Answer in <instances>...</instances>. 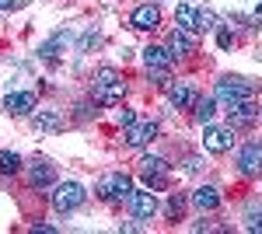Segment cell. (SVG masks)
I'll list each match as a JSON object with an SVG mask.
<instances>
[{
    "label": "cell",
    "mask_w": 262,
    "mask_h": 234,
    "mask_svg": "<svg viewBox=\"0 0 262 234\" xmlns=\"http://www.w3.org/2000/svg\"><path fill=\"white\" fill-rule=\"evenodd\" d=\"M122 98H126V80L116 67H101L98 74H95V101L98 105H119Z\"/></svg>",
    "instance_id": "6da1fadb"
},
{
    "label": "cell",
    "mask_w": 262,
    "mask_h": 234,
    "mask_svg": "<svg viewBox=\"0 0 262 234\" xmlns=\"http://www.w3.org/2000/svg\"><path fill=\"white\" fill-rule=\"evenodd\" d=\"M143 56V67H147V74L154 84H168V70H171V53H168V46H147L140 49Z\"/></svg>",
    "instance_id": "7a4b0ae2"
},
{
    "label": "cell",
    "mask_w": 262,
    "mask_h": 234,
    "mask_svg": "<svg viewBox=\"0 0 262 234\" xmlns=\"http://www.w3.org/2000/svg\"><path fill=\"white\" fill-rule=\"evenodd\" d=\"M213 95H217V101H224V105H238V101H248V98H252V84H248L245 77L227 74V77L217 80Z\"/></svg>",
    "instance_id": "3957f363"
},
{
    "label": "cell",
    "mask_w": 262,
    "mask_h": 234,
    "mask_svg": "<svg viewBox=\"0 0 262 234\" xmlns=\"http://www.w3.org/2000/svg\"><path fill=\"white\" fill-rule=\"evenodd\" d=\"M133 193V178L122 175V172H112V175L98 178V185H95V196L105 199V203H112V199H129Z\"/></svg>",
    "instance_id": "277c9868"
},
{
    "label": "cell",
    "mask_w": 262,
    "mask_h": 234,
    "mask_svg": "<svg viewBox=\"0 0 262 234\" xmlns=\"http://www.w3.org/2000/svg\"><path fill=\"white\" fill-rule=\"evenodd\" d=\"M88 193H84L81 182H56L53 185V206H56V214H70V210H77Z\"/></svg>",
    "instance_id": "5b68a950"
},
{
    "label": "cell",
    "mask_w": 262,
    "mask_h": 234,
    "mask_svg": "<svg viewBox=\"0 0 262 234\" xmlns=\"http://www.w3.org/2000/svg\"><path fill=\"white\" fill-rule=\"evenodd\" d=\"M231 147H234V126H213V122L203 126V151L227 154Z\"/></svg>",
    "instance_id": "8992f818"
},
{
    "label": "cell",
    "mask_w": 262,
    "mask_h": 234,
    "mask_svg": "<svg viewBox=\"0 0 262 234\" xmlns=\"http://www.w3.org/2000/svg\"><path fill=\"white\" fill-rule=\"evenodd\" d=\"M234 164H238V172H242L245 178L262 175V140H248V143H242Z\"/></svg>",
    "instance_id": "52a82bcc"
},
{
    "label": "cell",
    "mask_w": 262,
    "mask_h": 234,
    "mask_svg": "<svg viewBox=\"0 0 262 234\" xmlns=\"http://www.w3.org/2000/svg\"><path fill=\"white\" fill-rule=\"evenodd\" d=\"M158 133H161V130H158L154 119H137L133 126H126L122 137H126V147H147V143L158 140Z\"/></svg>",
    "instance_id": "ba28073f"
},
{
    "label": "cell",
    "mask_w": 262,
    "mask_h": 234,
    "mask_svg": "<svg viewBox=\"0 0 262 234\" xmlns=\"http://www.w3.org/2000/svg\"><path fill=\"white\" fill-rule=\"evenodd\" d=\"M129 214H133V220H150L158 214V196L147 193V189H133L129 193Z\"/></svg>",
    "instance_id": "9c48e42d"
},
{
    "label": "cell",
    "mask_w": 262,
    "mask_h": 234,
    "mask_svg": "<svg viewBox=\"0 0 262 234\" xmlns=\"http://www.w3.org/2000/svg\"><path fill=\"white\" fill-rule=\"evenodd\" d=\"M35 109H39L35 91H11V95L4 98V112L7 116H32Z\"/></svg>",
    "instance_id": "30bf717a"
},
{
    "label": "cell",
    "mask_w": 262,
    "mask_h": 234,
    "mask_svg": "<svg viewBox=\"0 0 262 234\" xmlns=\"http://www.w3.org/2000/svg\"><path fill=\"white\" fill-rule=\"evenodd\" d=\"M164 172H168L164 157H158V154H143L140 157V175L147 178L150 189H161V185H164Z\"/></svg>",
    "instance_id": "8fae6325"
},
{
    "label": "cell",
    "mask_w": 262,
    "mask_h": 234,
    "mask_svg": "<svg viewBox=\"0 0 262 234\" xmlns=\"http://www.w3.org/2000/svg\"><path fill=\"white\" fill-rule=\"evenodd\" d=\"M129 25H133L137 32H154V28L161 25V11H158V4H140V7L129 14Z\"/></svg>",
    "instance_id": "7c38bea8"
},
{
    "label": "cell",
    "mask_w": 262,
    "mask_h": 234,
    "mask_svg": "<svg viewBox=\"0 0 262 234\" xmlns=\"http://www.w3.org/2000/svg\"><path fill=\"white\" fill-rule=\"evenodd\" d=\"M168 53H171V59H185L196 53V39H192V32H182V28H175L171 35H168Z\"/></svg>",
    "instance_id": "4fadbf2b"
},
{
    "label": "cell",
    "mask_w": 262,
    "mask_h": 234,
    "mask_svg": "<svg viewBox=\"0 0 262 234\" xmlns=\"http://www.w3.org/2000/svg\"><path fill=\"white\" fill-rule=\"evenodd\" d=\"M168 101H171L175 109H196L200 95H196V88H192L189 80H179V84L168 88Z\"/></svg>",
    "instance_id": "5bb4252c"
},
{
    "label": "cell",
    "mask_w": 262,
    "mask_h": 234,
    "mask_svg": "<svg viewBox=\"0 0 262 234\" xmlns=\"http://www.w3.org/2000/svg\"><path fill=\"white\" fill-rule=\"evenodd\" d=\"M227 112H231V126H252L262 109L248 98V101H238V105H227Z\"/></svg>",
    "instance_id": "9a60e30c"
},
{
    "label": "cell",
    "mask_w": 262,
    "mask_h": 234,
    "mask_svg": "<svg viewBox=\"0 0 262 234\" xmlns=\"http://www.w3.org/2000/svg\"><path fill=\"white\" fill-rule=\"evenodd\" d=\"M63 126V119H60V112H53V109H35L32 112V130L35 133H56Z\"/></svg>",
    "instance_id": "2e32d148"
},
{
    "label": "cell",
    "mask_w": 262,
    "mask_h": 234,
    "mask_svg": "<svg viewBox=\"0 0 262 234\" xmlns=\"http://www.w3.org/2000/svg\"><path fill=\"white\" fill-rule=\"evenodd\" d=\"M192 206L203 210V214H206V210H217V206H221V189H217V185H200V189L192 193Z\"/></svg>",
    "instance_id": "e0dca14e"
},
{
    "label": "cell",
    "mask_w": 262,
    "mask_h": 234,
    "mask_svg": "<svg viewBox=\"0 0 262 234\" xmlns=\"http://www.w3.org/2000/svg\"><path fill=\"white\" fill-rule=\"evenodd\" d=\"M28 178H32V185H35V189L56 185V172H53V164H49V161H32V168H28Z\"/></svg>",
    "instance_id": "ac0fdd59"
},
{
    "label": "cell",
    "mask_w": 262,
    "mask_h": 234,
    "mask_svg": "<svg viewBox=\"0 0 262 234\" xmlns=\"http://www.w3.org/2000/svg\"><path fill=\"white\" fill-rule=\"evenodd\" d=\"M67 46H70V32H56V35H49V39H46V42L39 46V56L53 63V59L60 56V53L67 49Z\"/></svg>",
    "instance_id": "d6986e66"
},
{
    "label": "cell",
    "mask_w": 262,
    "mask_h": 234,
    "mask_svg": "<svg viewBox=\"0 0 262 234\" xmlns=\"http://www.w3.org/2000/svg\"><path fill=\"white\" fill-rule=\"evenodd\" d=\"M196 18H200V11L192 4H179L175 7V21H179L182 32H196Z\"/></svg>",
    "instance_id": "ffe728a7"
},
{
    "label": "cell",
    "mask_w": 262,
    "mask_h": 234,
    "mask_svg": "<svg viewBox=\"0 0 262 234\" xmlns=\"http://www.w3.org/2000/svg\"><path fill=\"white\" fill-rule=\"evenodd\" d=\"M213 112H217V95L196 101V122H200V126H206V122L213 119Z\"/></svg>",
    "instance_id": "44dd1931"
},
{
    "label": "cell",
    "mask_w": 262,
    "mask_h": 234,
    "mask_svg": "<svg viewBox=\"0 0 262 234\" xmlns=\"http://www.w3.org/2000/svg\"><path fill=\"white\" fill-rule=\"evenodd\" d=\"M18 172H21V154L0 151V175H18Z\"/></svg>",
    "instance_id": "7402d4cb"
},
{
    "label": "cell",
    "mask_w": 262,
    "mask_h": 234,
    "mask_svg": "<svg viewBox=\"0 0 262 234\" xmlns=\"http://www.w3.org/2000/svg\"><path fill=\"white\" fill-rule=\"evenodd\" d=\"M196 28H200V32H217V28H221V21H217V11L203 7L200 18H196Z\"/></svg>",
    "instance_id": "603a6c76"
},
{
    "label": "cell",
    "mask_w": 262,
    "mask_h": 234,
    "mask_svg": "<svg viewBox=\"0 0 262 234\" xmlns=\"http://www.w3.org/2000/svg\"><path fill=\"white\" fill-rule=\"evenodd\" d=\"M182 206H185V199H182L179 193H171V196H168V203H164V217H168V220H179Z\"/></svg>",
    "instance_id": "cb8c5ba5"
},
{
    "label": "cell",
    "mask_w": 262,
    "mask_h": 234,
    "mask_svg": "<svg viewBox=\"0 0 262 234\" xmlns=\"http://www.w3.org/2000/svg\"><path fill=\"white\" fill-rule=\"evenodd\" d=\"M98 42H101L98 28H88V32H84L81 39H77V53H91V49H95V46H98Z\"/></svg>",
    "instance_id": "d4e9b609"
},
{
    "label": "cell",
    "mask_w": 262,
    "mask_h": 234,
    "mask_svg": "<svg viewBox=\"0 0 262 234\" xmlns=\"http://www.w3.org/2000/svg\"><path fill=\"white\" fill-rule=\"evenodd\" d=\"M245 227L248 231H262V210H252V214L245 217Z\"/></svg>",
    "instance_id": "484cf974"
},
{
    "label": "cell",
    "mask_w": 262,
    "mask_h": 234,
    "mask_svg": "<svg viewBox=\"0 0 262 234\" xmlns=\"http://www.w3.org/2000/svg\"><path fill=\"white\" fill-rule=\"evenodd\" d=\"M133 122H137V112H133V109H122L119 112V126L126 130V126H133Z\"/></svg>",
    "instance_id": "4316f807"
},
{
    "label": "cell",
    "mask_w": 262,
    "mask_h": 234,
    "mask_svg": "<svg viewBox=\"0 0 262 234\" xmlns=\"http://www.w3.org/2000/svg\"><path fill=\"white\" fill-rule=\"evenodd\" d=\"M217 42H221V49H231V42H234V35H231L227 28H217Z\"/></svg>",
    "instance_id": "83f0119b"
},
{
    "label": "cell",
    "mask_w": 262,
    "mask_h": 234,
    "mask_svg": "<svg viewBox=\"0 0 262 234\" xmlns=\"http://www.w3.org/2000/svg\"><path fill=\"white\" fill-rule=\"evenodd\" d=\"M185 168H189V172H200L203 161H200V157H189V164H185Z\"/></svg>",
    "instance_id": "f1b7e54d"
},
{
    "label": "cell",
    "mask_w": 262,
    "mask_h": 234,
    "mask_svg": "<svg viewBox=\"0 0 262 234\" xmlns=\"http://www.w3.org/2000/svg\"><path fill=\"white\" fill-rule=\"evenodd\" d=\"M7 7H14V0H0V11H7Z\"/></svg>",
    "instance_id": "f546056e"
}]
</instances>
